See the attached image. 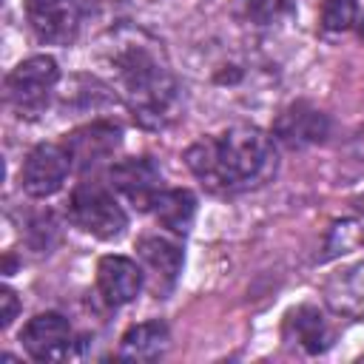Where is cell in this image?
Returning <instances> with one entry per match:
<instances>
[{"label": "cell", "mask_w": 364, "mask_h": 364, "mask_svg": "<svg viewBox=\"0 0 364 364\" xmlns=\"http://www.w3.org/2000/svg\"><path fill=\"white\" fill-rule=\"evenodd\" d=\"M276 134L287 142V145H301V142H316L321 139L324 134V117L318 111H301V108H293L287 111L279 125H276Z\"/></svg>", "instance_id": "16"}, {"label": "cell", "mask_w": 364, "mask_h": 364, "mask_svg": "<svg viewBox=\"0 0 364 364\" xmlns=\"http://www.w3.org/2000/svg\"><path fill=\"white\" fill-rule=\"evenodd\" d=\"M0 327H9L11 321H14V316H17V296H14V290L11 287H0Z\"/></svg>", "instance_id": "19"}, {"label": "cell", "mask_w": 364, "mask_h": 364, "mask_svg": "<svg viewBox=\"0 0 364 364\" xmlns=\"http://www.w3.org/2000/svg\"><path fill=\"white\" fill-rule=\"evenodd\" d=\"M165 347H168V327L162 321H142L125 330V336L119 338L117 358L154 361L165 353Z\"/></svg>", "instance_id": "13"}, {"label": "cell", "mask_w": 364, "mask_h": 364, "mask_svg": "<svg viewBox=\"0 0 364 364\" xmlns=\"http://www.w3.org/2000/svg\"><path fill=\"white\" fill-rule=\"evenodd\" d=\"M361 361H364V355H361Z\"/></svg>", "instance_id": "21"}, {"label": "cell", "mask_w": 364, "mask_h": 364, "mask_svg": "<svg viewBox=\"0 0 364 364\" xmlns=\"http://www.w3.org/2000/svg\"><path fill=\"white\" fill-rule=\"evenodd\" d=\"M111 188L119 191L136 210H151L156 196L165 191L162 188V173L148 156H134L122 159L108 171Z\"/></svg>", "instance_id": "8"}, {"label": "cell", "mask_w": 364, "mask_h": 364, "mask_svg": "<svg viewBox=\"0 0 364 364\" xmlns=\"http://www.w3.org/2000/svg\"><path fill=\"white\" fill-rule=\"evenodd\" d=\"M114 65L134 117L151 128L162 125L176 102V82L159 57L145 46H131L114 60Z\"/></svg>", "instance_id": "2"}, {"label": "cell", "mask_w": 364, "mask_h": 364, "mask_svg": "<svg viewBox=\"0 0 364 364\" xmlns=\"http://www.w3.org/2000/svg\"><path fill=\"white\" fill-rule=\"evenodd\" d=\"M136 256L142 262V270L148 273L154 290L165 293L173 287L179 270H182V250L176 242L165 236H142L136 242Z\"/></svg>", "instance_id": "10"}, {"label": "cell", "mask_w": 364, "mask_h": 364, "mask_svg": "<svg viewBox=\"0 0 364 364\" xmlns=\"http://www.w3.org/2000/svg\"><path fill=\"white\" fill-rule=\"evenodd\" d=\"M20 341L34 361H63L74 347V330L65 316L48 310L28 318V324L20 333Z\"/></svg>", "instance_id": "7"}, {"label": "cell", "mask_w": 364, "mask_h": 364, "mask_svg": "<svg viewBox=\"0 0 364 364\" xmlns=\"http://www.w3.org/2000/svg\"><path fill=\"white\" fill-rule=\"evenodd\" d=\"M358 17L355 0H324L321 3V28L330 34L347 31Z\"/></svg>", "instance_id": "17"}, {"label": "cell", "mask_w": 364, "mask_h": 364, "mask_svg": "<svg viewBox=\"0 0 364 364\" xmlns=\"http://www.w3.org/2000/svg\"><path fill=\"white\" fill-rule=\"evenodd\" d=\"M284 6H287V0H247L250 14H253L256 20H262V23L276 20V17H279V11H282Z\"/></svg>", "instance_id": "18"}, {"label": "cell", "mask_w": 364, "mask_h": 364, "mask_svg": "<svg viewBox=\"0 0 364 364\" xmlns=\"http://www.w3.org/2000/svg\"><path fill=\"white\" fill-rule=\"evenodd\" d=\"M71 154L65 145L57 142H43L28 151L23 168H20V185L28 196H51L63 188L68 171H71Z\"/></svg>", "instance_id": "6"}, {"label": "cell", "mask_w": 364, "mask_h": 364, "mask_svg": "<svg viewBox=\"0 0 364 364\" xmlns=\"http://www.w3.org/2000/svg\"><path fill=\"white\" fill-rule=\"evenodd\" d=\"M358 31H361V40H364V17L358 20Z\"/></svg>", "instance_id": "20"}, {"label": "cell", "mask_w": 364, "mask_h": 364, "mask_svg": "<svg viewBox=\"0 0 364 364\" xmlns=\"http://www.w3.org/2000/svg\"><path fill=\"white\" fill-rule=\"evenodd\" d=\"M324 301L338 316L364 318V259L350 267H341L327 279Z\"/></svg>", "instance_id": "11"}, {"label": "cell", "mask_w": 364, "mask_h": 364, "mask_svg": "<svg viewBox=\"0 0 364 364\" xmlns=\"http://www.w3.org/2000/svg\"><path fill=\"white\" fill-rule=\"evenodd\" d=\"M97 0H26V17L37 40L65 46L74 43L94 14Z\"/></svg>", "instance_id": "4"}, {"label": "cell", "mask_w": 364, "mask_h": 364, "mask_svg": "<svg viewBox=\"0 0 364 364\" xmlns=\"http://www.w3.org/2000/svg\"><path fill=\"white\" fill-rule=\"evenodd\" d=\"M119 145V128L108 125V122H94L85 125L80 131H74L65 142L71 162H77L80 168H91L97 162H102L105 156L114 154V148Z\"/></svg>", "instance_id": "12"}, {"label": "cell", "mask_w": 364, "mask_h": 364, "mask_svg": "<svg viewBox=\"0 0 364 364\" xmlns=\"http://www.w3.org/2000/svg\"><path fill=\"white\" fill-rule=\"evenodd\" d=\"M185 162L210 193H242L276 173V148L264 131L236 125L225 134L196 139L185 151Z\"/></svg>", "instance_id": "1"}, {"label": "cell", "mask_w": 364, "mask_h": 364, "mask_svg": "<svg viewBox=\"0 0 364 364\" xmlns=\"http://www.w3.org/2000/svg\"><path fill=\"white\" fill-rule=\"evenodd\" d=\"M287 333L307 350L321 353L330 347V327L316 307H299L287 316Z\"/></svg>", "instance_id": "15"}, {"label": "cell", "mask_w": 364, "mask_h": 364, "mask_svg": "<svg viewBox=\"0 0 364 364\" xmlns=\"http://www.w3.org/2000/svg\"><path fill=\"white\" fill-rule=\"evenodd\" d=\"M154 216L162 228H168L171 233H188L196 216V196L185 188H173V191H162L154 202Z\"/></svg>", "instance_id": "14"}, {"label": "cell", "mask_w": 364, "mask_h": 364, "mask_svg": "<svg viewBox=\"0 0 364 364\" xmlns=\"http://www.w3.org/2000/svg\"><path fill=\"white\" fill-rule=\"evenodd\" d=\"M142 284H145V270L134 259H128V256H102L100 259L97 287H100V296L111 307L134 301L139 296Z\"/></svg>", "instance_id": "9"}, {"label": "cell", "mask_w": 364, "mask_h": 364, "mask_svg": "<svg viewBox=\"0 0 364 364\" xmlns=\"http://www.w3.org/2000/svg\"><path fill=\"white\" fill-rule=\"evenodd\" d=\"M60 80V68L54 57L37 54L14 65L6 77V102L23 117H34L46 108L54 85Z\"/></svg>", "instance_id": "5"}, {"label": "cell", "mask_w": 364, "mask_h": 364, "mask_svg": "<svg viewBox=\"0 0 364 364\" xmlns=\"http://www.w3.org/2000/svg\"><path fill=\"white\" fill-rule=\"evenodd\" d=\"M68 213L77 228H82L97 239H117L128 228V216L122 205L100 182H80L71 193Z\"/></svg>", "instance_id": "3"}]
</instances>
